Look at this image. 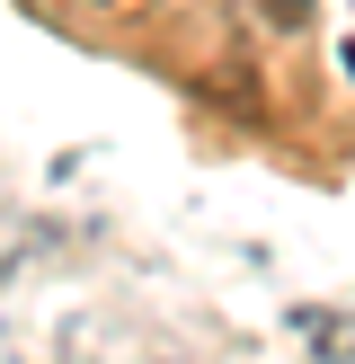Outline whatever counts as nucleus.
<instances>
[{
	"label": "nucleus",
	"instance_id": "nucleus-1",
	"mask_svg": "<svg viewBox=\"0 0 355 364\" xmlns=\"http://www.w3.org/2000/svg\"><path fill=\"white\" fill-rule=\"evenodd\" d=\"M248 18H266L275 36H302L311 27V0H248Z\"/></svg>",
	"mask_w": 355,
	"mask_h": 364
}]
</instances>
